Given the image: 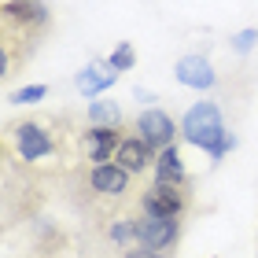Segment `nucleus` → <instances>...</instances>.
Listing matches in <instances>:
<instances>
[{
    "label": "nucleus",
    "instance_id": "8",
    "mask_svg": "<svg viewBox=\"0 0 258 258\" xmlns=\"http://www.w3.org/2000/svg\"><path fill=\"white\" fill-rule=\"evenodd\" d=\"M155 159H159V148H151L140 133H125V140L118 144V151H114V162H118L122 170H129L133 177H140V173H151Z\"/></svg>",
    "mask_w": 258,
    "mask_h": 258
},
{
    "label": "nucleus",
    "instance_id": "5",
    "mask_svg": "<svg viewBox=\"0 0 258 258\" xmlns=\"http://www.w3.org/2000/svg\"><path fill=\"white\" fill-rule=\"evenodd\" d=\"M184 221H188V218H159V214L137 210V247L177 258V243H181Z\"/></svg>",
    "mask_w": 258,
    "mask_h": 258
},
{
    "label": "nucleus",
    "instance_id": "13",
    "mask_svg": "<svg viewBox=\"0 0 258 258\" xmlns=\"http://www.w3.org/2000/svg\"><path fill=\"white\" fill-rule=\"evenodd\" d=\"M107 63H111L114 74H125V70H133V63H137V48H133L129 41H122L118 48H114V52L107 55Z\"/></svg>",
    "mask_w": 258,
    "mask_h": 258
},
{
    "label": "nucleus",
    "instance_id": "11",
    "mask_svg": "<svg viewBox=\"0 0 258 258\" xmlns=\"http://www.w3.org/2000/svg\"><path fill=\"white\" fill-rule=\"evenodd\" d=\"M151 181H170V184L192 181L188 170H184V159H181V144H170V148L159 151L155 166H151Z\"/></svg>",
    "mask_w": 258,
    "mask_h": 258
},
{
    "label": "nucleus",
    "instance_id": "17",
    "mask_svg": "<svg viewBox=\"0 0 258 258\" xmlns=\"http://www.w3.org/2000/svg\"><path fill=\"white\" fill-rule=\"evenodd\" d=\"M133 96H137L140 103H155V92H148V89H133Z\"/></svg>",
    "mask_w": 258,
    "mask_h": 258
},
{
    "label": "nucleus",
    "instance_id": "3",
    "mask_svg": "<svg viewBox=\"0 0 258 258\" xmlns=\"http://www.w3.org/2000/svg\"><path fill=\"white\" fill-rule=\"evenodd\" d=\"M4 151H8V162L37 166L41 159H48V155L59 151V137H55L48 129V122H41V118L8 122V129H4Z\"/></svg>",
    "mask_w": 258,
    "mask_h": 258
},
{
    "label": "nucleus",
    "instance_id": "12",
    "mask_svg": "<svg viewBox=\"0 0 258 258\" xmlns=\"http://www.w3.org/2000/svg\"><path fill=\"white\" fill-rule=\"evenodd\" d=\"M85 118H89V125H122V107L114 100H92Z\"/></svg>",
    "mask_w": 258,
    "mask_h": 258
},
{
    "label": "nucleus",
    "instance_id": "14",
    "mask_svg": "<svg viewBox=\"0 0 258 258\" xmlns=\"http://www.w3.org/2000/svg\"><path fill=\"white\" fill-rule=\"evenodd\" d=\"M44 96H48V85H26V89L11 92V103H37Z\"/></svg>",
    "mask_w": 258,
    "mask_h": 258
},
{
    "label": "nucleus",
    "instance_id": "16",
    "mask_svg": "<svg viewBox=\"0 0 258 258\" xmlns=\"http://www.w3.org/2000/svg\"><path fill=\"white\" fill-rule=\"evenodd\" d=\"M122 258H173V254H159V251H144V247H133V251H125Z\"/></svg>",
    "mask_w": 258,
    "mask_h": 258
},
{
    "label": "nucleus",
    "instance_id": "4",
    "mask_svg": "<svg viewBox=\"0 0 258 258\" xmlns=\"http://www.w3.org/2000/svg\"><path fill=\"white\" fill-rule=\"evenodd\" d=\"M137 210H144V214H159V218H188L196 210L192 181H181V184L151 181L148 188L137 196Z\"/></svg>",
    "mask_w": 258,
    "mask_h": 258
},
{
    "label": "nucleus",
    "instance_id": "7",
    "mask_svg": "<svg viewBox=\"0 0 258 258\" xmlns=\"http://www.w3.org/2000/svg\"><path fill=\"white\" fill-rule=\"evenodd\" d=\"M133 133H140L151 148L162 151V148H170V144H177V140H181V122H173L170 114L159 111V107H148V111L137 114Z\"/></svg>",
    "mask_w": 258,
    "mask_h": 258
},
{
    "label": "nucleus",
    "instance_id": "6",
    "mask_svg": "<svg viewBox=\"0 0 258 258\" xmlns=\"http://www.w3.org/2000/svg\"><path fill=\"white\" fill-rule=\"evenodd\" d=\"M125 140L122 125H89L78 133V162H114V151Z\"/></svg>",
    "mask_w": 258,
    "mask_h": 258
},
{
    "label": "nucleus",
    "instance_id": "10",
    "mask_svg": "<svg viewBox=\"0 0 258 258\" xmlns=\"http://www.w3.org/2000/svg\"><path fill=\"white\" fill-rule=\"evenodd\" d=\"M74 81H78V89L85 92V100H100V92H103V89H111L114 81H118V74L111 70L107 59H103V63L96 59V63H89L85 70H81Z\"/></svg>",
    "mask_w": 258,
    "mask_h": 258
},
{
    "label": "nucleus",
    "instance_id": "2",
    "mask_svg": "<svg viewBox=\"0 0 258 258\" xmlns=\"http://www.w3.org/2000/svg\"><path fill=\"white\" fill-rule=\"evenodd\" d=\"M181 140L203 148L214 162L225 159L229 151L236 148V133H232V129L225 125V118H221V103L218 100H199V103H192V107L184 111Z\"/></svg>",
    "mask_w": 258,
    "mask_h": 258
},
{
    "label": "nucleus",
    "instance_id": "9",
    "mask_svg": "<svg viewBox=\"0 0 258 258\" xmlns=\"http://www.w3.org/2000/svg\"><path fill=\"white\" fill-rule=\"evenodd\" d=\"M173 78L181 81V85H188V89H199V92H207V89H218V70L210 67V59L207 55H199V52H192V55H181L177 63H173Z\"/></svg>",
    "mask_w": 258,
    "mask_h": 258
},
{
    "label": "nucleus",
    "instance_id": "15",
    "mask_svg": "<svg viewBox=\"0 0 258 258\" xmlns=\"http://www.w3.org/2000/svg\"><path fill=\"white\" fill-rule=\"evenodd\" d=\"M254 44H258V30H240V33H232V48H236L240 55H247Z\"/></svg>",
    "mask_w": 258,
    "mask_h": 258
},
{
    "label": "nucleus",
    "instance_id": "1",
    "mask_svg": "<svg viewBox=\"0 0 258 258\" xmlns=\"http://www.w3.org/2000/svg\"><path fill=\"white\" fill-rule=\"evenodd\" d=\"M48 30L52 8L44 0H4L0 8V74L11 78L19 67H26Z\"/></svg>",
    "mask_w": 258,
    "mask_h": 258
}]
</instances>
